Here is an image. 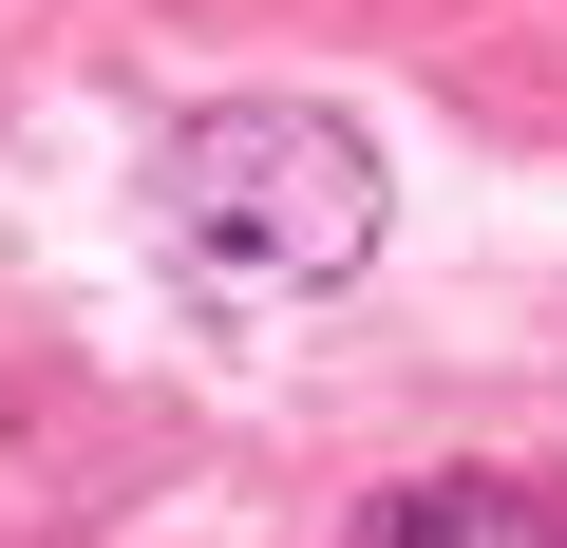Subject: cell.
I'll list each match as a JSON object with an SVG mask.
<instances>
[{"label":"cell","mask_w":567,"mask_h":548,"mask_svg":"<svg viewBox=\"0 0 567 548\" xmlns=\"http://www.w3.org/2000/svg\"><path fill=\"white\" fill-rule=\"evenodd\" d=\"M379 208H398V170L322 95H208V114L152 133V265L189 303H227V322L341 303L379 265Z\"/></svg>","instance_id":"1"},{"label":"cell","mask_w":567,"mask_h":548,"mask_svg":"<svg viewBox=\"0 0 567 548\" xmlns=\"http://www.w3.org/2000/svg\"><path fill=\"white\" fill-rule=\"evenodd\" d=\"M341 548H567V510L529 492V473H492V454H454V473H398Z\"/></svg>","instance_id":"2"}]
</instances>
